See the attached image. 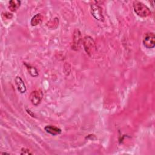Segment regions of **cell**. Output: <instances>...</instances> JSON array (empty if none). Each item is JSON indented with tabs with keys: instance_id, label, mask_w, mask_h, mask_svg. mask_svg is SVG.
<instances>
[{
	"instance_id": "1",
	"label": "cell",
	"mask_w": 155,
	"mask_h": 155,
	"mask_svg": "<svg viewBox=\"0 0 155 155\" xmlns=\"http://www.w3.org/2000/svg\"><path fill=\"white\" fill-rule=\"evenodd\" d=\"M133 5L134 10L138 16L145 18L151 15V12L150 8L142 2L135 1L133 2Z\"/></svg>"
},
{
	"instance_id": "2",
	"label": "cell",
	"mask_w": 155,
	"mask_h": 155,
	"mask_svg": "<svg viewBox=\"0 0 155 155\" xmlns=\"http://www.w3.org/2000/svg\"><path fill=\"white\" fill-rule=\"evenodd\" d=\"M82 41L86 53L88 55L92 56L96 50V45L93 39L91 36H86L83 38Z\"/></svg>"
},
{
	"instance_id": "3",
	"label": "cell",
	"mask_w": 155,
	"mask_h": 155,
	"mask_svg": "<svg viewBox=\"0 0 155 155\" xmlns=\"http://www.w3.org/2000/svg\"><path fill=\"white\" fill-rule=\"evenodd\" d=\"M91 13L93 16L97 20L100 21H104V17L102 13V8L99 5L92 3L90 5Z\"/></svg>"
},
{
	"instance_id": "4",
	"label": "cell",
	"mask_w": 155,
	"mask_h": 155,
	"mask_svg": "<svg viewBox=\"0 0 155 155\" xmlns=\"http://www.w3.org/2000/svg\"><path fill=\"white\" fill-rule=\"evenodd\" d=\"M143 44L147 48H153L155 46V36L154 33H146L143 38Z\"/></svg>"
},
{
	"instance_id": "5",
	"label": "cell",
	"mask_w": 155,
	"mask_h": 155,
	"mask_svg": "<svg viewBox=\"0 0 155 155\" xmlns=\"http://www.w3.org/2000/svg\"><path fill=\"white\" fill-rule=\"evenodd\" d=\"M43 97V93L41 90H35L32 91L29 96V99L31 104L37 106L40 104Z\"/></svg>"
},
{
	"instance_id": "6",
	"label": "cell",
	"mask_w": 155,
	"mask_h": 155,
	"mask_svg": "<svg viewBox=\"0 0 155 155\" xmlns=\"http://www.w3.org/2000/svg\"><path fill=\"white\" fill-rule=\"evenodd\" d=\"M82 41L81 38V33L78 29H76L73 33V44H72V48L77 50L81 44V42Z\"/></svg>"
},
{
	"instance_id": "7",
	"label": "cell",
	"mask_w": 155,
	"mask_h": 155,
	"mask_svg": "<svg viewBox=\"0 0 155 155\" xmlns=\"http://www.w3.org/2000/svg\"><path fill=\"white\" fill-rule=\"evenodd\" d=\"M15 84L18 90L21 93H24L26 92V87L22 79L20 76H16L15 78Z\"/></svg>"
},
{
	"instance_id": "8",
	"label": "cell",
	"mask_w": 155,
	"mask_h": 155,
	"mask_svg": "<svg viewBox=\"0 0 155 155\" xmlns=\"http://www.w3.org/2000/svg\"><path fill=\"white\" fill-rule=\"evenodd\" d=\"M44 130L47 133H48L51 135H53V136L59 134L62 132L61 129H60L59 128H58L57 127H55L54 125H51L45 126L44 127Z\"/></svg>"
},
{
	"instance_id": "9",
	"label": "cell",
	"mask_w": 155,
	"mask_h": 155,
	"mask_svg": "<svg viewBox=\"0 0 155 155\" xmlns=\"http://www.w3.org/2000/svg\"><path fill=\"white\" fill-rule=\"evenodd\" d=\"M43 20V16L41 13H37L31 19L30 24L32 26H36L40 24Z\"/></svg>"
},
{
	"instance_id": "10",
	"label": "cell",
	"mask_w": 155,
	"mask_h": 155,
	"mask_svg": "<svg viewBox=\"0 0 155 155\" xmlns=\"http://www.w3.org/2000/svg\"><path fill=\"white\" fill-rule=\"evenodd\" d=\"M21 5V1L18 0H11L9 1L8 8L12 12H16Z\"/></svg>"
},
{
	"instance_id": "11",
	"label": "cell",
	"mask_w": 155,
	"mask_h": 155,
	"mask_svg": "<svg viewBox=\"0 0 155 155\" xmlns=\"http://www.w3.org/2000/svg\"><path fill=\"white\" fill-rule=\"evenodd\" d=\"M24 64L25 65V67H26V68H27L29 74L31 76H33V77H37V76H38L39 73L38 72L37 69L35 67H33V66H32V65H31L29 64H27L26 62H24Z\"/></svg>"
},
{
	"instance_id": "12",
	"label": "cell",
	"mask_w": 155,
	"mask_h": 155,
	"mask_svg": "<svg viewBox=\"0 0 155 155\" xmlns=\"http://www.w3.org/2000/svg\"><path fill=\"white\" fill-rule=\"evenodd\" d=\"M21 154H28H28H32L33 153L30 152V150H28V149H27V148H23L21 149Z\"/></svg>"
},
{
	"instance_id": "13",
	"label": "cell",
	"mask_w": 155,
	"mask_h": 155,
	"mask_svg": "<svg viewBox=\"0 0 155 155\" xmlns=\"http://www.w3.org/2000/svg\"><path fill=\"white\" fill-rule=\"evenodd\" d=\"M26 111H27V112L28 114H30L32 117H34V115L32 114V112H31L30 110H26Z\"/></svg>"
}]
</instances>
